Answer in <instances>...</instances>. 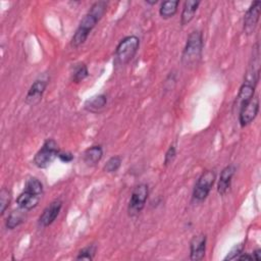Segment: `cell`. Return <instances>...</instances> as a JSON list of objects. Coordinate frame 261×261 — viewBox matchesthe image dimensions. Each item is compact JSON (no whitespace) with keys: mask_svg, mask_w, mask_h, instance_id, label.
<instances>
[{"mask_svg":"<svg viewBox=\"0 0 261 261\" xmlns=\"http://www.w3.org/2000/svg\"><path fill=\"white\" fill-rule=\"evenodd\" d=\"M235 172H236V167L233 164L227 165L222 169L219 181H218V185H217V191L220 195L223 196L228 192Z\"/></svg>","mask_w":261,"mask_h":261,"instance_id":"13","label":"cell"},{"mask_svg":"<svg viewBox=\"0 0 261 261\" xmlns=\"http://www.w3.org/2000/svg\"><path fill=\"white\" fill-rule=\"evenodd\" d=\"M122 164V158L120 156H112L108 159L106 164L104 165V170L108 173H112L119 170Z\"/></svg>","mask_w":261,"mask_h":261,"instance_id":"22","label":"cell"},{"mask_svg":"<svg viewBox=\"0 0 261 261\" xmlns=\"http://www.w3.org/2000/svg\"><path fill=\"white\" fill-rule=\"evenodd\" d=\"M148 194L149 190L146 184H140L133 190L128 208L130 216H137L143 210L148 198Z\"/></svg>","mask_w":261,"mask_h":261,"instance_id":"6","label":"cell"},{"mask_svg":"<svg viewBox=\"0 0 261 261\" xmlns=\"http://www.w3.org/2000/svg\"><path fill=\"white\" fill-rule=\"evenodd\" d=\"M107 9L106 2H97L95 3L88 14L83 18L78 27L75 35L72 38V46L79 47L85 43L88 36L90 35L91 31L95 28L96 24L102 19Z\"/></svg>","mask_w":261,"mask_h":261,"instance_id":"1","label":"cell"},{"mask_svg":"<svg viewBox=\"0 0 261 261\" xmlns=\"http://www.w3.org/2000/svg\"><path fill=\"white\" fill-rule=\"evenodd\" d=\"M176 155H177V150H176V147L173 145H170L168 150L166 151L165 153V156H164V165L167 166L168 164L172 163V161L175 160L176 158Z\"/></svg>","mask_w":261,"mask_h":261,"instance_id":"26","label":"cell"},{"mask_svg":"<svg viewBox=\"0 0 261 261\" xmlns=\"http://www.w3.org/2000/svg\"><path fill=\"white\" fill-rule=\"evenodd\" d=\"M140 47V40L136 36H128L124 38L117 47L115 57L120 65H127L136 55Z\"/></svg>","mask_w":261,"mask_h":261,"instance_id":"3","label":"cell"},{"mask_svg":"<svg viewBox=\"0 0 261 261\" xmlns=\"http://www.w3.org/2000/svg\"><path fill=\"white\" fill-rule=\"evenodd\" d=\"M199 6H200V2H196V0H187V2L184 4L182 16H181L182 26L188 25L194 19Z\"/></svg>","mask_w":261,"mask_h":261,"instance_id":"15","label":"cell"},{"mask_svg":"<svg viewBox=\"0 0 261 261\" xmlns=\"http://www.w3.org/2000/svg\"><path fill=\"white\" fill-rule=\"evenodd\" d=\"M180 5L179 0H171V2H164L159 10V14L161 18L163 19H170L172 18L177 12H178V7Z\"/></svg>","mask_w":261,"mask_h":261,"instance_id":"19","label":"cell"},{"mask_svg":"<svg viewBox=\"0 0 261 261\" xmlns=\"http://www.w3.org/2000/svg\"><path fill=\"white\" fill-rule=\"evenodd\" d=\"M107 104V97L103 94L94 96L85 102V109L90 112H98Z\"/></svg>","mask_w":261,"mask_h":261,"instance_id":"17","label":"cell"},{"mask_svg":"<svg viewBox=\"0 0 261 261\" xmlns=\"http://www.w3.org/2000/svg\"><path fill=\"white\" fill-rule=\"evenodd\" d=\"M46 87H47L46 81L44 80L35 81L26 96V103L29 105H35L39 103L46 90Z\"/></svg>","mask_w":261,"mask_h":261,"instance_id":"11","label":"cell"},{"mask_svg":"<svg viewBox=\"0 0 261 261\" xmlns=\"http://www.w3.org/2000/svg\"><path fill=\"white\" fill-rule=\"evenodd\" d=\"M252 257H253V260H256V261H260L261 260V250L260 249H257L253 252L252 254Z\"/></svg>","mask_w":261,"mask_h":261,"instance_id":"28","label":"cell"},{"mask_svg":"<svg viewBox=\"0 0 261 261\" xmlns=\"http://www.w3.org/2000/svg\"><path fill=\"white\" fill-rule=\"evenodd\" d=\"M203 50V37L200 31H194L187 39L182 55V64L187 69H193L199 64Z\"/></svg>","mask_w":261,"mask_h":261,"instance_id":"2","label":"cell"},{"mask_svg":"<svg viewBox=\"0 0 261 261\" xmlns=\"http://www.w3.org/2000/svg\"><path fill=\"white\" fill-rule=\"evenodd\" d=\"M243 250H244V244L243 243L235 245L231 248V250L228 252V254L226 255L224 260H235V259H237L239 257V255L241 253H243Z\"/></svg>","mask_w":261,"mask_h":261,"instance_id":"25","label":"cell"},{"mask_svg":"<svg viewBox=\"0 0 261 261\" xmlns=\"http://www.w3.org/2000/svg\"><path fill=\"white\" fill-rule=\"evenodd\" d=\"M260 13H261V3L260 2L253 3L252 6L247 11L245 18H244V32L247 35H251L255 31L257 24L259 22Z\"/></svg>","mask_w":261,"mask_h":261,"instance_id":"7","label":"cell"},{"mask_svg":"<svg viewBox=\"0 0 261 261\" xmlns=\"http://www.w3.org/2000/svg\"><path fill=\"white\" fill-rule=\"evenodd\" d=\"M215 179L216 175L214 170H206L199 177L193 191V199L196 202H202L207 198L214 185Z\"/></svg>","mask_w":261,"mask_h":261,"instance_id":"5","label":"cell"},{"mask_svg":"<svg viewBox=\"0 0 261 261\" xmlns=\"http://www.w3.org/2000/svg\"><path fill=\"white\" fill-rule=\"evenodd\" d=\"M88 75H89V72H88V69H87L86 65L80 64V65H78V67L75 68L72 80L75 83H80L84 79H86L88 77Z\"/></svg>","mask_w":261,"mask_h":261,"instance_id":"21","label":"cell"},{"mask_svg":"<svg viewBox=\"0 0 261 261\" xmlns=\"http://www.w3.org/2000/svg\"><path fill=\"white\" fill-rule=\"evenodd\" d=\"M206 236L198 235L193 237L190 243V258L191 260L198 261L202 260L205 256L206 251Z\"/></svg>","mask_w":261,"mask_h":261,"instance_id":"10","label":"cell"},{"mask_svg":"<svg viewBox=\"0 0 261 261\" xmlns=\"http://www.w3.org/2000/svg\"><path fill=\"white\" fill-rule=\"evenodd\" d=\"M59 158L61 161H63L65 163H69L74 160V155L70 152H62L59 154Z\"/></svg>","mask_w":261,"mask_h":261,"instance_id":"27","label":"cell"},{"mask_svg":"<svg viewBox=\"0 0 261 261\" xmlns=\"http://www.w3.org/2000/svg\"><path fill=\"white\" fill-rule=\"evenodd\" d=\"M254 92H255V87L251 84L244 82V84L240 88L239 94L234 103V109L240 112V110L254 97Z\"/></svg>","mask_w":261,"mask_h":261,"instance_id":"12","label":"cell"},{"mask_svg":"<svg viewBox=\"0 0 261 261\" xmlns=\"http://www.w3.org/2000/svg\"><path fill=\"white\" fill-rule=\"evenodd\" d=\"M25 209H18V210H15L13 211L8 219H7V227L9 229H15L16 227H18L19 225H21L24 221H25V218H26V215H25Z\"/></svg>","mask_w":261,"mask_h":261,"instance_id":"18","label":"cell"},{"mask_svg":"<svg viewBox=\"0 0 261 261\" xmlns=\"http://www.w3.org/2000/svg\"><path fill=\"white\" fill-rule=\"evenodd\" d=\"M11 193L7 189H3L0 192V212L4 214L11 203Z\"/></svg>","mask_w":261,"mask_h":261,"instance_id":"23","label":"cell"},{"mask_svg":"<svg viewBox=\"0 0 261 261\" xmlns=\"http://www.w3.org/2000/svg\"><path fill=\"white\" fill-rule=\"evenodd\" d=\"M59 146L55 140L47 139L41 149L36 153L34 157V164L38 168H47L59 156Z\"/></svg>","mask_w":261,"mask_h":261,"instance_id":"4","label":"cell"},{"mask_svg":"<svg viewBox=\"0 0 261 261\" xmlns=\"http://www.w3.org/2000/svg\"><path fill=\"white\" fill-rule=\"evenodd\" d=\"M95 251H96V248L95 246H88L84 249H82L79 253V255L77 256V259L78 260H92L93 257H94V254H95Z\"/></svg>","mask_w":261,"mask_h":261,"instance_id":"24","label":"cell"},{"mask_svg":"<svg viewBox=\"0 0 261 261\" xmlns=\"http://www.w3.org/2000/svg\"><path fill=\"white\" fill-rule=\"evenodd\" d=\"M146 4L151 5V6H154V5L157 4V0H153V2H149V0H146Z\"/></svg>","mask_w":261,"mask_h":261,"instance_id":"29","label":"cell"},{"mask_svg":"<svg viewBox=\"0 0 261 261\" xmlns=\"http://www.w3.org/2000/svg\"><path fill=\"white\" fill-rule=\"evenodd\" d=\"M25 191L33 193L35 195L41 196L43 193V185L42 183L36 178H30L27 180L25 185Z\"/></svg>","mask_w":261,"mask_h":261,"instance_id":"20","label":"cell"},{"mask_svg":"<svg viewBox=\"0 0 261 261\" xmlns=\"http://www.w3.org/2000/svg\"><path fill=\"white\" fill-rule=\"evenodd\" d=\"M102 156H103L102 147L99 146V145H95V146H92V147L88 148L84 152L83 159H84V162L88 166H94L101 160Z\"/></svg>","mask_w":261,"mask_h":261,"instance_id":"16","label":"cell"},{"mask_svg":"<svg viewBox=\"0 0 261 261\" xmlns=\"http://www.w3.org/2000/svg\"><path fill=\"white\" fill-rule=\"evenodd\" d=\"M41 196L35 195L33 193H30L28 191H24L22 194H20V196L17 199V203L19 205L20 208L25 209V210H31L33 208H35L40 201Z\"/></svg>","mask_w":261,"mask_h":261,"instance_id":"14","label":"cell"},{"mask_svg":"<svg viewBox=\"0 0 261 261\" xmlns=\"http://www.w3.org/2000/svg\"><path fill=\"white\" fill-rule=\"evenodd\" d=\"M259 111V99L254 96L239 112V122L242 127H246L251 124L257 117Z\"/></svg>","mask_w":261,"mask_h":261,"instance_id":"8","label":"cell"},{"mask_svg":"<svg viewBox=\"0 0 261 261\" xmlns=\"http://www.w3.org/2000/svg\"><path fill=\"white\" fill-rule=\"evenodd\" d=\"M63 207L62 200L57 199L51 202L42 212V214L39 217V225L42 227H46L54 222L56 217L59 216L61 210Z\"/></svg>","mask_w":261,"mask_h":261,"instance_id":"9","label":"cell"}]
</instances>
